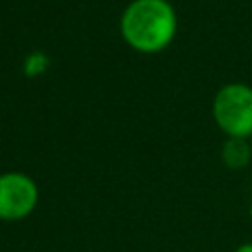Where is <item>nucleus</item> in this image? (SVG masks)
Listing matches in <instances>:
<instances>
[{"instance_id": "1", "label": "nucleus", "mask_w": 252, "mask_h": 252, "mask_svg": "<svg viewBox=\"0 0 252 252\" xmlns=\"http://www.w3.org/2000/svg\"><path fill=\"white\" fill-rule=\"evenodd\" d=\"M122 39L138 53L163 51L177 33V14L167 0H132L120 16Z\"/></svg>"}, {"instance_id": "2", "label": "nucleus", "mask_w": 252, "mask_h": 252, "mask_svg": "<svg viewBox=\"0 0 252 252\" xmlns=\"http://www.w3.org/2000/svg\"><path fill=\"white\" fill-rule=\"evenodd\" d=\"M213 120L226 138H252V87L222 85L213 98Z\"/></svg>"}, {"instance_id": "3", "label": "nucleus", "mask_w": 252, "mask_h": 252, "mask_svg": "<svg viewBox=\"0 0 252 252\" xmlns=\"http://www.w3.org/2000/svg\"><path fill=\"white\" fill-rule=\"evenodd\" d=\"M39 203L37 183L22 171L0 173V220H22Z\"/></svg>"}, {"instance_id": "4", "label": "nucleus", "mask_w": 252, "mask_h": 252, "mask_svg": "<svg viewBox=\"0 0 252 252\" xmlns=\"http://www.w3.org/2000/svg\"><path fill=\"white\" fill-rule=\"evenodd\" d=\"M222 163L228 169H244L252 159V148L250 140L246 138H226L220 152Z\"/></svg>"}, {"instance_id": "5", "label": "nucleus", "mask_w": 252, "mask_h": 252, "mask_svg": "<svg viewBox=\"0 0 252 252\" xmlns=\"http://www.w3.org/2000/svg\"><path fill=\"white\" fill-rule=\"evenodd\" d=\"M234 252H252V242H244V244H240Z\"/></svg>"}, {"instance_id": "6", "label": "nucleus", "mask_w": 252, "mask_h": 252, "mask_svg": "<svg viewBox=\"0 0 252 252\" xmlns=\"http://www.w3.org/2000/svg\"><path fill=\"white\" fill-rule=\"evenodd\" d=\"M248 215H250V220H252V205H250V211H248Z\"/></svg>"}, {"instance_id": "7", "label": "nucleus", "mask_w": 252, "mask_h": 252, "mask_svg": "<svg viewBox=\"0 0 252 252\" xmlns=\"http://www.w3.org/2000/svg\"><path fill=\"white\" fill-rule=\"evenodd\" d=\"M250 148H252V138H250Z\"/></svg>"}]
</instances>
